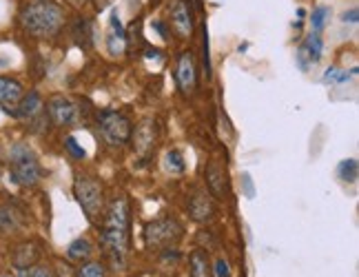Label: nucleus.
I'll use <instances>...</instances> for the list:
<instances>
[{
    "label": "nucleus",
    "instance_id": "1",
    "mask_svg": "<svg viewBox=\"0 0 359 277\" xmlns=\"http://www.w3.org/2000/svg\"><path fill=\"white\" fill-rule=\"evenodd\" d=\"M100 242L114 264H124L131 244V209L124 196H116L102 213Z\"/></svg>",
    "mask_w": 359,
    "mask_h": 277
},
{
    "label": "nucleus",
    "instance_id": "2",
    "mask_svg": "<svg viewBox=\"0 0 359 277\" xmlns=\"http://www.w3.org/2000/svg\"><path fill=\"white\" fill-rule=\"evenodd\" d=\"M18 22L22 32L34 38H53L65 27V9L51 0H29L22 5Z\"/></svg>",
    "mask_w": 359,
    "mask_h": 277
},
{
    "label": "nucleus",
    "instance_id": "3",
    "mask_svg": "<svg viewBox=\"0 0 359 277\" xmlns=\"http://www.w3.org/2000/svg\"><path fill=\"white\" fill-rule=\"evenodd\" d=\"M9 173L11 180L16 184L32 189L43 180V166H40L38 156L34 154L32 147H27L22 142L13 144L9 151Z\"/></svg>",
    "mask_w": 359,
    "mask_h": 277
},
{
    "label": "nucleus",
    "instance_id": "4",
    "mask_svg": "<svg viewBox=\"0 0 359 277\" xmlns=\"http://www.w3.org/2000/svg\"><path fill=\"white\" fill-rule=\"evenodd\" d=\"M74 193H76V200L85 211L87 219L91 224H98V219H102L104 213V193H102V184L98 180H93L91 175H76V182H74Z\"/></svg>",
    "mask_w": 359,
    "mask_h": 277
},
{
    "label": "nucleus",
    "instance_id": "5",
    "mask_svg": "<svg viewBox=\"0 0 359 277\" xmlns=\"http://www.w3.org/2000/svg\"><path fill=\"white\" fill-rule=\"evenodd\" d=\"M184 229L175 217H160L144 227V244L151 251H167L182 240Z\"/></svg>",
    "mask_w": 359,
    "mask_h": 277
},
{
    "label": "nucleus",
    "instance_id": "6",
    "mask_svg": "<svg viewBox=\"0 0 359 277\" xmlns=\"http://www.w3.org/2000/svg\"><path fill=\"white\" fill-rule=\"evenodd\" d=\"M98 129H100V135L104 137L107 144L124 147L131 140L133 124L127 116L120 114V111H102L98 116Z\"/></svg>",
    "mask_w": 359,
    "mask_h": 277
},
{
    "label": "nucleus",
    "instance_id": "7",
    "mask_svg": "<svg viewBox=\"0 0 359 277\" xmlns=\"http://www.w3.org/2000/svg\"><path fill=\"white\" fill-rule=\"evenodd\" d=\"M47 118L56 127H74L80 120V111L74 100L65 98V95H53L47 102Z\"/></svg>",
    "mask_w": 359,
    "mask_h": 277
},
{
    "label": "nucleus",
    "instance_id": "8",
    "mask_svg": "<svg viewBox=\"0 0 359 277\" xmlns=\"http://www.w3.org/2000/svg\"><path fill=\"white\" fill-rule=\"evenodd\" d=\"M175 82L180 91H182L184 98L196 93L198 87V65L193 58V51H182L177 55V65H175Z\"/></svg>",
    "mask_w": 359,
    "mask_h": 277
},
{
    "label": "nucleus",
    "instance_id": "9",
    "mask_svg": "<svg viewBox=\"0 0 359 277\" xmlns=\"http://www.w3.org/2000/svg\"><path fill=\"white\" fill-rule=\"evenodd\" d=\"M169 20H171L173 32L180 38L187 40L193 36V13H191V7L187 5V0H173Z\"/></svg>",
    "mask_w": 359,
    "mask_h": 277
},
{
    "label": "nucleus",
    "instance_id": "10",
    "mask_svg": "<svg viewBox=\"0 0 359 277\" xmlns=\"http://www.w3.org/2000/svg\"><path fill=\"white\" fill-rule=\"evenodd\" d=\"M322 53H324V43H322L320 34L313 32L311 36L304 38V43L297 51V62L302 69H309L322 60Z\"/></svg>",
    "mask_w": 359,
    "mask_h": 277
},
{
    "label": "nucleus",
    "instance_id": "11",
    "mask_svg": "<svg viewBox=\"0 0 359 277\" xmlns=\"http://www.w3.org/2000/svg\"><path fill=\"white\" fill-rule=\"evenodd\" d=\"M204 180H206V187H209V193L213 198H219V200L226 198V173H224V166L217 160H211L206 164Z\"/></svg>",
    "mask_w": 359,
    "mask_h": 277
},
{
    "label": "nucleus",
    "instance_id": "12",
    "mask_svg": "<svg viewBox=\"0 0 359 277\" xmlns=\"http://www.w3.org/2000/svg\"><path fill=\"white\" fill-rule=\"evenodd\" d=\"M22 95H25V89L18 80L0 76V107H3L5 111H9V114H13V109L18 107Z\"/></svg>",
    "mask_w": 359,
    "mask_h": 277
},
{
    "label": "nucleus",
    "instance_id": "13",
    "mask_svg": "<svg viewBox=\"0 0 359 277\" xmlns=\"http://www.w3.org/2000/svg\"><path fill=\"white\" fill-rule=\"evenodd\" d=\"M127 47V34H124V27L120 22L118 11H111V18H109V34H107V49L111 55H120Z\"/></svg>",
    "mask_w": 359,
    "mask_h": 277
},
{
    "label": "nucleus",
    "instance_id": "14",
    "mask_svg": "<svg viewBox=\"0 0 359 277\" xmlns=\"http://www.w3.org/2000/svg\"><path fill=\"white\" fill-rule=\"evenodd\" d=\"M131 137L135 140L137 154H140L142 158H147L156 147V122H151V120L142 122L140 127L135 129V133H131Z\"/></svg>",
    "mask_w": 359,
    "mask_h": 277
},
{
    "label": "nucleus",
    "instance_id": "15",
    "mask_svg": "<svg viewBox=\"0 0 359 277\" xmlns=\"http://www.w3.org/2000/svg\"><path fill=\"white\" fill-rule=\"evenodd\" d=\"M40 111H43V100H40V95L36 91H29L20 98L11 116H16L20 120H34L36 116H40Z\"/></svg>",
    "mask_w": 359,
    "mask_h": 277
},
{
    "label": "nucleus",
    "instance_id": "16",
    "mask_svg": "<svg viewBox=\"0 0 359 277\" xmlns=\"http://www.w3.org/2000/svg\"><path fill=\"white\" fill-rule=\"evenodd\" d=\"M189 213L196 222H209V219H213L215 209H213L211 200L206 198V193H196L189 202Z\"/></svg>",
    "mask_w": 359,
    "mask_h": 277
},
{
    "label": "nucleus",
    "instance_id": "17",
    "mask_svg": "<svg viewBox=\"0 0 359 277\" xmlns=\"http://www.w3.org/2000/svg\"><path fill=\"white\" fill-rule=\"evenodd\" d=\"M189 273L191 277H213V266L211 259L202 248H193L189 255Z\"/></svg>",
    "mask_w": 359,
    "mask_h": 277
},
{
    "label": "nucleus",
    "instance_id": "18",
    "mask_svg": "<svg viewBox=\"0 0 359 277\" xmlns=\"http://www.w3.org/2000/svg\"><path fill=\"white\" fill-rule=\"evenodd\" d=\"M91 253H93V246H91V242L85 240V238H80V240L72 242V244H69V248H67L69 259L78 262V264H82V262H87V259L91 257Z\"/></svg>",
    "mask_w": 359,
    "mask_h": 277
},
{
    "label": "nucleus",
    "instance_id": "19",
    "mask_svg": "<svg viewBox=\"0 0 359 277\" xmlns=\"http://www.w3.org/2000/svg\"><path fill=\"white\" fill-rule=\"evenodd\" d=\"M164 169H167L169 173H173V175H182L184 173L187 164H184V158H182V154H180L177 149L167 151V156H164Z\"/></svg>",
    "mask_w": 359,
    "mask_h": 277
},
{
    "label": "nucleus",
    "instance_id": "20",
    "mask_svg": "<svg viewBox=\"0 0 359 277\" xmlns=\"http://www.w3.org/2000/svg\"><path fill=\"white\" fill-rule=\"evenodd\" d=\"M20 224V213H16L11 206H0V233H7L18 229Z\"/></svg>",
    "mask_w": 359,
    "mask_h": 277
},
{
    "label": "nucleus",
    "instance_id": "21",
    "mask_svg": "<svg viewBox=\"0 0 359 277\" xmlns=\"http://www.w3.org/2000/svg\"><path fill=\"white\" fill-rule=\"evenodd\" d=\"M357 74V69H353V72H344V69H337V67H330L326 69V74H324V82L326 85H346V82L353 80V76Z\"/></svg>",
    "mask_w": 359,
    "mask_h": 277
},
{
    "label": "nucleus",
    "instance_id": "22",
    "mask_svg": "<svg viewBox=\"0 0 359 277\" xmlns=\"http://www.w3.org/2000/svg\"><path fill=\"white\" fill-rule=\"evenodd\" d=\"M74 38H76V43L82 47V49H89L91 47V27L87 20H78L74 25Z\"/></svg>",
    "mask_w": 359,
    "mask_h": 277
},
{
    "label": "nucleus",
    "instance_id": "23",
    "mask_svg": "<svg viewBox=\"0 0 359 277\" xmlns=\"http://www.w3.org/2000/svg\"><path fill=\"white\" fill-rule=\"evenodd\" d=\"M357 160L348 158V160H341L337 166V175L341 182H357Z\"/></svg>",
    "mask_w": 359,
    "mask_h": 277
},
{
    "label": "nucleus",
    "instance_id": "24",
    "mask_svg": "<svg viewBox=\"0 0 359 277\" xmlns=\"http://www.w3.org/2000/svg\"><path fill=\"white\" fill-rule=\"evenodd\" d=\"M76 277H109V275L100 262H82L76 271Z\"/></svg>",
    "mask_w": 359,
    "mask_h": 277
},
{
    "label": "nucleus",
    "instance_id": "25",
    "mask_svg": "<svg viewBox=\"0 0 359 277\" xmlns=\"http://www.w3.org/2000/svg\"><path fill=\"white\" fill-rule=\"evenodd\" d=\"M328 18H330V9L328 7H317V9H313V13H311V27H313V32L315 34H320L324 27H326V22H328Z\"/></svg>",
    "mask_w": 359,
    "mask_h": 277
},
{
    "label": "nucleus",
    "instance_id": "26",
    "mask_svg": "<svg viewBox=\"0 0 359 277\" xmlns=\"http://www.w3.org/2000/svg\"><path fill=\"white\" fill-rule=\"evenodd\" d=\"M65 147L69 149V154H72L74 158H78V160H82V158H85V149H82V147H78V144H76V137H72V135H69L67 140H65Z\"/></svg>",
    "mask_w": 359,
    "mask_h": 277
},
{
    "label": "nucleus",
    "instance_id": "27",
    "mask_svg": "<svg viewBox=\"0 0 359 277\" xmlns=\"http://www.w3.org/2000/svg\"><path fill=\"white\" fill-rule=\"evenodd\" d=\"M27 277H58V275L53 273V269H51V266L38 264V266H34L29 273H27Z\"/></svg>",
    "mask_w": 359,
    "mask_h": 277
},
{
    "label": "nucleus",
    "instance_id": "28",
    "mask_svg": "<svg viewBox=\"0 0 359 277\" xmlns=\"http://www.w3.org/2000/svg\"><path fill=\"white\" fill-rule=\"evenodd\" d=\"M215 277H231V269H229V262L224 257H219L215 262Z\"/></svg>",
    "mask_w": 359,
    "mask_h": 277
},
{
    "label": "nucleus",
    "instance_id": "29",
    "mask_svg": "<svg viewBox=\"0 0 359 277\" xmlns=\"http://www.w3.org/2000/svg\"><path fill=\"white\" fill-rule=\"evenodd\" d=\"M204 74H206V78H211V60H209V38H206V29H204Z\"/></svg>",
    "mask_w": 359,
    "mask_h": 277
},
{
    "label": "nucleus",
    "instance_id": "30",
    "mask_svg": "<svg viewBox=\"0 0 359 277\" xmlns=\"http://www.w3.org/2000/svg\"><path fill=\"white\" fill-rule=\"evenodd\" d=\"M357 16H359V11L357 9H351V11H346L341 16V22H351V25H355L357 22Z\"/></svg>",
    "mask_w": 359,
    "mask_h": 277
},
{
    "label": "nucleus",
    "instance_id": "31",
    "mask_svg": "<svg viewBox=\"0 0 359 277\" xmlns=\"http://www.w3.org/2000/svg\"><path fill=\"white\" fill-rule=\"evenodd\" d=\"M0 277H27V273H20V275H11V273H7V275H0Z\"/></svg>",
    "mask_w": 359,
    "mask_h": 277
}]
</instances>
